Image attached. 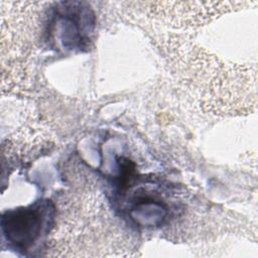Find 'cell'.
Wrapping results in <instances>:
<instances>
[{
	"label": "cell",
	"mask_w": 258,
	"mask_h": 258,
	"mask_svg": "<svg viewBox=\"0 0 258 258\" xmlns=\"http://www.w3.org/2000/svg\"><path fill=\"white\" fill-rule=\"evenodd\" d=\"M170 58L199 104L215 114H248L256 107V68L237 64L195 43L168 39Z\"/></svg>",
	"instance_id": "6da1fadb"
},
{
	"label": "cell",
	"mask_w": 258,
	"mask_h": 258,
	"mask_svg": "<svg viewBox=\"0 0 258 258\" xmlns=\"http://www.w3.org/2000/svg\"><path fill=\"white\" fill-rule=\"evenodd\" d=\"M145 10L168 25L176 28H196L221 15L239 10L249 2H142Z\"/></svg>",
	"instance_id": "7a4b0ae2"
},
{
	"label": "cell",
	"mask_w": 258,
	"mask_h": 258,
	"mask_svg": "<svg viewBox=\"0 0 258 258\" xmlns=\"http://www.w3.org/2000/svg\"><path fill=\"white\" fill-rule=\"evenodd\" d=\"M47 203L35 204L28 208L7 212L2 217V231L8 242L16 249L27 250L45 230L51 218Z\"/></svg>",
	"instance_id": "3957f363"
}]
</instances>
